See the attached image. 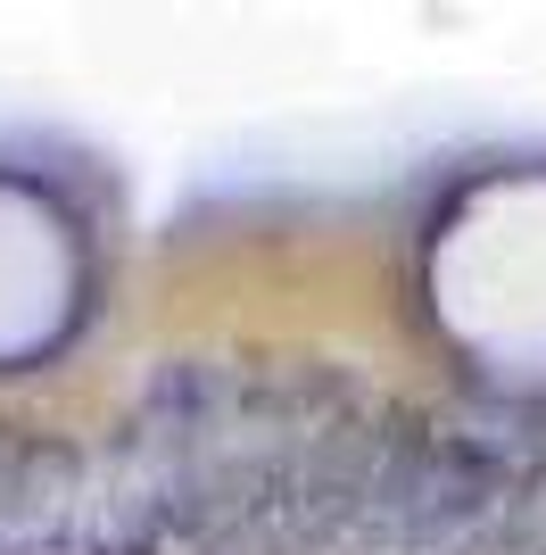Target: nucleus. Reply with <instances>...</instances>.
<instances>
[{
  "instance_id": "1",
  "label": "nucleus",
  "mask_w": 546,
  "mask_h": 555,
  "mask_svg": "<svg viewBox=\"0 0 546 555\" xmlns=\"http://www.w3.org/2000/svg\"><path fill=\"white\" fill-rule=\"evenodd\" d=\"M232 406H240V365H207V357H166L150 365L125 423V464L141 473H174V464L224 448Z\"/></svg>"
},
{
  "instance_id": "2",
  "label": "nucleus",
  "mask_w": 546,
  "mask_h": 555,
  "mask_svg": "<svg viewBox=\"0 0 546 555\" xmlns=\"http://www.w3.org/2000/svg\"><path fill=\"white\" fill-rule=\"evenodd\" d=\"M182 555H257V547H249V531H207V539H191Z\"/></svg>"
}]
</instances>
